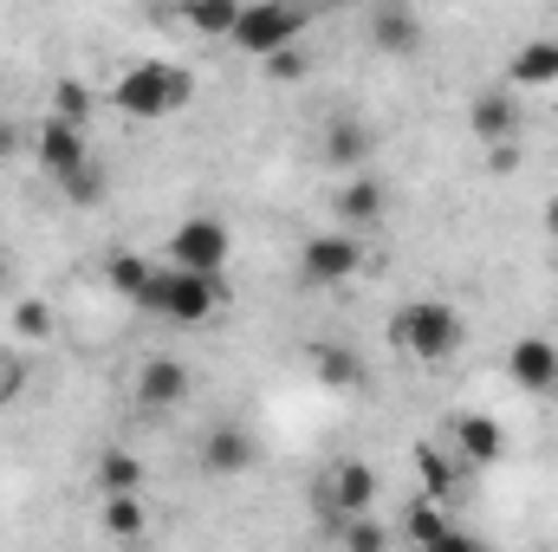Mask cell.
Listing matches in <instances>:
<instances>
[{
  "instance_id": "obj_1",
  "label": "cell",
  "mask_w": 558,
  "mask_h": 552,
  "mask_svg": "<svg viewBox=\"0 0 558 552\" xmlns=\"http://www.w3.org/2000/svg\"><path fill=\"white\" fill-rule=\"evenodd\" d=\"M143 312H156V319H169V325H208L221 305H228V279L221 274H202V267H156L149 286L137 292Z\"/></svg>"
},
{
  "instance_id": "obj_2",
  "label": "cell",
  "mask_w": 558,
  "mask_h": 552,
  "mask_svg": "<svg viewBox=\"0 0 558 552\" xmlns=\"http://www.w3.org/2000/svg\"><path fill=\"white\" fill-rule=\"evenodd\" d=\"M390 351L410 358V364H448L461 345H468V319L448 305V299H416L390 319Z\"/></svg>"
},
{
  "instance_id": "obj_3",
  "label": "cell",
  "mask_w": 558,
  "mask_h": 552,
  "mask_svg": "<svg viewBox=\"0 0 558 552\" xmlns=\"http://www.w3.org/2000/svg\"><path fill=\"white\" fill-rule=\"evenodd\" d=\"M189 98H195V79H189L182 65H169V59H137V65H124L118 85H111V105H118L124 118H137V124L175 118Z\"/></svg>"
},
{
  "instance_id": "obj_4",
  "label": "cell",
  "mask_w": 558,
  "mask_h": 552,
  "mask_svg": "<svg viewBox=\"0 0 558 552\" xmlns=\"http://www.w3.org/2000/svg\"><path fill=\"white\" fill-rule=\"evenodd\" d=\"M305 20H312L305 0H247L241 20H234V33H228V46H241L247 59H267V52L292 46L305 33Z\"/></svg>"
},
{
  "instance_id": "obj_5",
  "label": "cell",
  "mask_w": 558,
  "mask_h": 552,
  "mask_svg": "<svg viewBox=\"0 0 558 552\" xmlns=\"http://www.w3.org/2000/svg\"><path fill=\"white\" fill-rule=\"evenodd\" d=\"M364 274V241L351 228H325V235H305L299 241V279L305 286H344V279Z\"/></svg>"
},
{
  "instance_id": "obj_6",
  "label": "cell",
  "mask_w": 558,
  "mask_h": 552,
  "mask_svg": "<svg viewBox=\"0 0 558 552\" xmlns=\"http://www.w3.org/2000/svg\"><path fill=\"white\" fill-rule=\"evenodd\" d=\"M228 254H234V235H228V221H215V215H189V221H175V235H169V261H175V267L228 274Z\"/></svg>"
},
{
  "instance_id": "obj_7",
  "label": "cell",
  "mask_w": 558,
  "mask_h": 552,
  "mask_svg": "<svg viewBox=\"0 0 558 552\" xmlns=\"http://www.w3.org/2000/svg\"><path fill=\"white\" fill-rule=\"evenodd\" d=\"M507 377H513V391H526V397H558V345L539 338V332L513 338V345H507Z\"/></svg>"
},
{
  "instance_id": "obj_8",
  "label": "cell",
  "mask_w": 558,
  "mask_h": 552,
  "mask_svg": "<svg viewBox=\"0 0 558 552\" xmlns=\"http://www.w3.org/2000/svg\"><path fill=\"white\" fill-rule=\"evenodd\" d=\"M318 494H325L331 520H344V514H371V507H377V468L357 461V455H344V461H331V475H325Z\"/></svg>"
},
{
  "instance_id": "obj_9",
  "label": "cell",
  "mask_w": 558,
  "mask_h": 552,
  "mask_svg": "<svg viewBox=\"0 0 558 552\" xmlns=\"http://www.w3.org/2000/svg\"><path fill=\"white\" fill-rule=\"evenodd\" d=\"M33 156H39V169L59 182L65 169H78V163L92 156L85 124H72V118H59V111H52V118H39V124H33Z\"/></svg>"
},
{
  "instance_id": "obj_10",
  "label": "cell",
  "mask_w": 558,
  "mask_h": 552,
  "mask_svg": "<svg viewBox=\"0 0 558 552\" xmlns=\"http://www.w3.org/2000/svg\"><path fill=\"white\" fill-rule=\"evenodd\" d=\"M189 391H195V377H189V364H182V358H143V364H137V384H131L137 410H149V416L189 404Z\"/></svg>"
},
{
  "instance_id": "obj_11",
  "label": "cell",
  "mask_w": 558,
  "mask_h": 552,
  "mask_svg": "<svg viewBox=\"0 0 558 552\" xmlns=\"http://www.w3.org/2000/svg\"><path fill=\"white\" fill-rule=\"evenodd\" d=\"M468 131L487 143H513L520 137V92L513 85H487V92H474V105H468Z\"/></svg>"
},
{
  "instance_id": "obj_12",
  "label": "cell",
  "mask_w": 558,
  "mask_h": 552,
  "mask_svg": "<svg viewBox=\"0 0 558 552\" xmlns=\"http://www.w3.org/2000/svg\"><path fill=\"white\" fill-rule=\"evenodd\" d=\"M448 448H454L468 468H487V461L507 455V429H500L487 410H461L454 422H448Z\"/></svg>"
},
{
  "instance_id": "obj_13",
  "label": "cell",
  "mask_w": 558,
  "mask_h": 552,
  "mask_svg": "<svg viewBox=\"0 0 558 552\" xmlns=\"http://www.w3.org/2000/svg\"><path fill=\"white\" fill-rule=\"evenodd\" d=\"M384 215H390V182L371 176V169H357V176L338 189V221H344L351 235H364V228H377Z\"/></svg>"
},
{
  "instance_id": "obj_14",
  "label": "cell",
  "mask_w": 558,
  "mask_h": 552,
  "mask_svg": "<svg viewBox=\"0 0 558 552\" xmlns=\"http://www.w3.org/2000/svg\"><path fill=\"white\" fill-rule=\"evenodd\" d=\"M403 540L410 547H468V527H454V514H448V501H435V494H416L410 501V514H403Z\"/></svg>"
},
{
  "instance_id": "obj_15",
  "label": "cell",
  "mask_w": 558,
  "mask_h": 552,
  "mask_svg": "<svg viewBox=\"0 0 558 552\" xmlns=\"http://www.w3.org/2000/svg\"><path fill=\"white\" fill-rule=\"evenodd\" d=\"M312 377H318L331 397H344V391H364V384H371V364H364L357 345H312Z\"/></svg>"
},
{
  "instance_id": "obj_16",
  "label": "cell",
  "mask_w": 558,
  "mask_h": 552,
  "mask_svg": "<svg viewBox=\"0 0 558 552\" xmlns=\"http://www.w3.org/2000/svg\"><path fill=\"white\" fill-rule=\"evenodd\" d=\"M254 461H260V448H254V435H247V429L215 422V429L202 435V468H208V475H247Z\"/></svg>"
},
{
  "instance_id": "obj_17",
  "label": "cell",
  "mask_w": 558,
  "mask_h": 552,
  "mask_svg": "<svg viewBox=\"0 0 558 552\" xmlns=\"http://www.w3.org/2000/svg\"><path fill=\"white\" fill-rule=\"evenodd\" d=\"M371 46L390 52V59H410V52H422V20L403 0H384V7L371 13Z\"/></svg>"
},
{
  "instance_id": "obj_18",
  "label": "cell",
  "mask_w": 558,
  "mask_h": 552,
  "mask_svg": "<svg viewBox=\"0 0 558 552\" xmlns=\"http://www.w3.org/2000/svg\"><path fill=\"white\" fill-rule=\"evenodd\" d=\"M410 461H416L422 494H435V501H454V494H461V481H468V475H461L468 461H461L454 448H435V442H416V448H410Z\"/></svg>"
},
{
  "instance_id": "obj_19",
  "label": "cell",
  "mask_w": 558,
  "mask_h": 552,
  "mask_svg": "<svg viewBox=\"0 0 558 552\" xmlns=\"http://www.w3.org/2000/svg\"><path fill=\"white\" fill-rule=\"evenodd\" d=\"M318 156H325V169H357L371 156V131L357 118H331L325 137H318Z\"/></svg>"
},
{
  "instance_id": "obj_20",
  "label": "cell",
  "mask_w": 558,
  "mask_h": 552,
  "mask_svg": "<svg viewBox=\"0 0 558 552\" xmlns=\"http://www.w3.org/2000/svg\"><path fill=\"white\" fill-rule=\"evenodd\" d=\"M507 85H558V39H526L513 59H507Z\"/></svg>"
},
{
  "instance_id": "obj_21",
  "label": "cell",
  "mask_w": 558,
  "mask_h": 552,
  "mask_svg": "<svg viewBox=\"0 0 558 552\" xmlns=\"http://www.w3.org/2000/svg\"><path fill=\"white\" fill-rule=\"evenodd\" d=\"M59 195H65L72 208H98V202L111 195V169H105L98 156H85L78 169H65V176H59Z\"/></svg>"
},
{
  "instance_id": "obj_22",
  "label": "cell",
  "mask_w": 558,
  "mask_h": 552,
  "mask_svg": "<svg viewBox=\"0 0 558 552\" xmlns=\"http://www.w3.org/2000/svg\"><path fill=\"white\" fill-rule=\"evenodd\" d=\"M98 527L111 540H143L149 533V514H143L137 494H98Z\"/></svg>"
},
{
  "instance_id": "obj_23",
  "label": "cell",
  "mask_w": 558,
  "mask_h": 552,
  "mask_svg": "<svg viewBox=\"0 0 558 552\" xmlns=\"http://www.w3.org/2000/svg\"><path fill=\"white\" fill-rule=\"evenodd\" d=\"M92 481H98V494H143V461L131 448H105Z\"/></svg>"
},
{
  "instance_id": "obj_24",
  "label": "cell",
  "mask_w": 558,
  "mask_h": 552,
  "mask_svg": "<svg viewBox=\"0 0 558 552\" xmlns=\"http://www.w3.org/2000/svg\"><path fill=\"white\" fill-rule=\"evenodd\" d=\"M241 7H247V0H182V20H189L202 39H228L234 20H241Z\"/></svg>"
},
{
  "instance_id": "obj_25",
  "label": "cell",
  "mask_w": 558,
  "mask_h": 552,
  "mask_svg": "<svg viewBox=\"0 0 558 552\" xmlns=\"http://www.w3.org/2000/svg\"><path fill=\"white\" fill-rule=\"evenodd\" d=\"M7 325H13V338H20V345H46L59 319H52V305H46V299L20 292V299H13V312H7Z\"/></svg>"
},
{
  "instance_id": "obj_26",
  "label": "cell",
  "mask_w": 558,
  "mask_h": 552,
  "mask_svg": "<svg viewBox=\"0 0 558 552\" xmlns=\"http://www.w3.org/2000/svg\"><path fill=\"white\" fill-rule=\"evenodd\" d=\"M149 274H156V267H149L143 254H111V261H105V279H111V292H124L131 305H137V292L149 286Z\"/></svg>"
},
{
  "instance_id": "obj_27",
  "label": "cell",
  "mask_w": 558,
  "mask_h": 552,
  "mask_svg": "<svg viewBox=\"0 0 558 552\" xmlns=\"http://www.w3.org/2000/svg\"><path fill=\"white\" fill-rule=\"evenodd\" d=\"M331 540H338V547H351V552H377L390 533H384L377 520H364V514H344V520L331 527Z\"/></svg>"
},
{
  "instance_id": "obj_28",
  "label": "cell",
  "mask_w": 558,
  "mask_h": 552,
  "mask_svg": "<svg viewBox=\"0 0 558 552\" xmlns=\"http://www.w3.org/2000/svg\"><path fill=\"white\" fill-rule=\"evenodd\" d=\"M52 111L72 118V124H92V85L85 79H59L52 85Z\"/></svg>"
},
{
  "instance_id": "obj_29",
  "label": "cell",
  "mask_w": 558,
  "mask_h": 552,
  "mask_svg": "<svg viewBox=\"0 0 558 552\" xmlns=\"http://www.w3.org/2000/svg\"><path fill=\"white\" fill-rule=\"evenodd\" d=\"M260 72H267L274 85H299V79L312 72V59H305V52H299V39H292V46H279V52H267V59H260Z\"/></svg>"
},
{
  "instance_id": "obj_30",
  "label": "cell",
  "mask_w": 558,
  "mask_h": 552,
  "mask_svg": "<svg viewBox=\"0 0 558 552\" xmlns=\"http://www.w3.org/2000/svg\"><path fill=\"white\" fill-rule=\"evenodd\" d=\"M26 391V358L20 351H0V404H13Z\"/></svg>"
},
{
  "instance_id": "obj_31",
  "label": "cell",
  "mask_w": 558,
  "mask_h": 552,
  "mask_svg": "<svg viewBox=\"0 0 558 552\" xmlns=\"http://www.w3.org/2000/svg\"><path fill=\"white\" fill-rule=\"evenodd\" d=\"M487 169H494V176H513V169H520V149H513V143H487Z\"/></svg>"
},
{
  "instance_id": "obj_32",
  "label": "cell",
  "mask_w": 558,
  "mask_h": 552,
  "mask_svg": "<svg viewBox=\"0 0 558 552\" xmlns=\"http://www.w3.org/2000/svg\"><path fill=\"white\" fill-rule=\"evenodd\" d=\"M20 143L33 149V131H20V124H7V118H0V163H7V156H20Z\"/></svg>"
},
{
  "instance_id": "obj_33",
  "label": "cell",
  "mask_w": 558,
  "mask_h": 552,
  "mask_svg": "<svg viewBox=\"0 0 558 552\" xmlns=\"http://www.w3.org/2000/svg\"><path fill=\"white\" fill-rule=\"evenodd\" d=\"M7 286H13V261H7V254H0V292H7Z\"/></svg>"
},
{
  "instance_id": "obj_34",
  "label": "cell",
  "mask_w": 558,
  "mask_h": 552,
  "mask_svg": "<svg viewBox=\"0 0 558 552\" xmlns=\"http://www.w3.org/2000/svg\"><path fill=\"white\" fill-rule=\"evenodd\" d=\"M553 39H558V33H553Z\"/></svg>"
}]
</instances>
